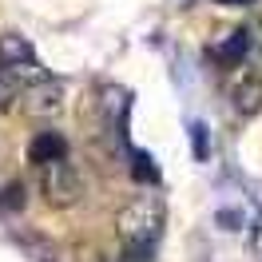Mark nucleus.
Returning <instances> with one entry per match:
<instances>
[{
  "label": "nucleus",
  "instance_id": "nucleus-1",
  "mask_svg": "<svg viewBox=\"0 0 262 262\" xmlns=\"http://www.w3.org/2000/svg\"><path fill=\"white\" fill-rule=\"evenodd\" d=\"M163 223H167V207H163V199L151 195V191L135 195L115 214V230H119L123 246H155L159 234H163Z\"/></svg>",
  "mask_w": 262,
  "mask_h": 262
},
{
  "label": "nucleus",
  "instance_id": "nucleus-2",
  "mask_svg": "<svg viewBox=\"0 0 262 262\" xmlns=\"http://www.w3.org/2000/svg\"><path fill=\"white\" fill-rule=\"evenodd\" d=\"M80 175H76V167L68 163V159H56V163H44L40 167V195L48 207L56 211H64L72 203H80Z\"/></svg>",
  "mask_w": 262,
  "mask_h": 262
},
{
  "label": "nucleus",
  "instance_id": "nucleus-3",
  "mask_svg": "<svg viewBox=\"0 0 262 262\" xmlns=\"http://www.w3.org/2000/svg\"><path fill=\"white\" fill-rule=\"evenodd\" d=\"M20 107L32 115V119H56V115L64 112V83L40 80V83H32V88H24Z\"/></svg>",
  "mask_w": 262,
  "mask_h": 262
},
{
  "label": "nucleus",
  "instance_id": "nucleus-4",
  "mask_svg": "<svg viewBox=\"0 0 262 262\" xmlns=\"http://www.w3.org/2000/svg\"><path fill=\"white\" fill-rule=\"evenodd\" d=\"M227 99L238 115H258L262 112V76L258 72H238L227 83Z\"/></svg>",
  "mask_w": 262,
  "mask_h": 262
},
{
  "label": "nucleus",
  "instance_id": "nucleus-5",
  "mask_svg": "<svg viewBox=\"0 0 262 262\" xmlns=\"http://www.w3.org/2000/svg\"><path fill=\"white\" fill-rule=\"evenodd\" d=\"M28 155H32L36 167H44V163H56V159H68V143L60 131H40L28 147Z\"/></svg>",
  "mask_w": 262,
  "mask_h": 262
},
{
  "label": "nucleus",
  "instance_id": "nucleus-6",
  "mask_svg": "<svg viewBox=\"0 0 262 262\" xmlns=\"http://www.w3.org/2000/svg\"><path fill=\"white\" fill-rule=\"evenodd\" d=\"M254 44V36L246 32V28H234V32L223 40V44H214L211 48V60H219V64H243V56H246V48Z\"/></svg>",
  "mask_w": 262,
  "mask_h": 262
},
{
  "label": "nucleus",
  "instance_id": "nucleus-7",
  "mask_svg": "<svg viewBox=\"0 0 262 262\" xmlns=\"http://www.w3.org/2000/svg\"><path fill=\"white\" fill-rule=\"evenodd\" d=\"M24 60H36L32 44H28L24 36H16V32H4L0 36V64L12 68V64H24Z\"/></svg>",
  "mask_w": 262,
  "mask_h": 262
},
{
  "label": "nucleus",
  "instance_id": "nucleus-8",
  "mask_svg": "<svg viewBox=\"0 0 262 262\" xmlns=\"http://www.w3.org/2000/svg\"><path fill=\"white\" fill-rule=\"evenodd\" d=\"M20 96H24V88H20L16 80H8V76L0 72V112H8V107H12Z\"/></svg>",
  "mask_w": 262,
  "mask_h": 262
},
{
  "label": "nucleus",
  "instance_id": "nucleus-9",
  "mask_svg": "<svg viewBox=\"0 0 262 262\" xmlns=\"http://www.w3.org/2000/svg\"><path fill=\"white\" fill-rule=\"evenodd\" d=\"M119 262H151V246H123Z\"/></svg>",
  "mask_w": 262,
  "mask_h": 262
},
{
  "label": "nucleus",
  "instance_id": "nucleus-10",
  "mask_svg": "<svg viewBox=\"0 0 262 262\" xmlns=\"http://www.w3.org/2000/svg\"><path fill=\"white\" fill-rule=\"evenodd\" d=\"M214 4H223V8H243V4H254V0H214Z\"/></svg>",
  "mask_w": 262,
  "mask_h": 262
},
{
  "label": "nucleus",
  "instance_id": "nucleus-11",
  "mask_svg": "<svg viewBox=\"0 0 262 262\" xmlns=\"http://www.w3.org/2000/svg\"><path fill=\"white\" fill-rule=\"evenodd\" d=\"M254 48L262 52V20H258V28H254Z\"/></svg>",
  "mask_w": 262,
  "mask_h": 262
},
{
  "label": "nucleus",
  "instance_id": "nucleus-12",
  "mask_svg": "<svg viewBox=\"0 0 262 262\" xmlns=\"http://www.w3.org/2000/svg\"><path fill=\"white\" fill-rule=\"evenodd\" d=\"M0 72H4V64H0Z\"/></svg>",
  "mask_w": 262,
  "mask_h": 262
}]
</instances>
